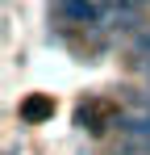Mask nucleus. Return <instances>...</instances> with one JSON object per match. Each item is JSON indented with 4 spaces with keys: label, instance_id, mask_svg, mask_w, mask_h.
<instances>
[{
    "label": "nucleus",
    "instance_id": "obj_1",
    "mask_svg": "<svg viewBox=\"0 0 150 155\" xmlns=\"http://www.w3.org/2000/svg\"><path fill=\"white\" fill-rule=\"evenodd\" d=\"M54 17H58L63 25L92 29V25H100V17H104V0H54Z\"/></svg>",
    "mask_w": 150,
    "mask_h": 155
},
{
    "label": "nucleus",
    "instance_id": "obj_2",
    "mask_svg": "<svg viewBox=\"0 0 150 155\" xmlns=\"http://www.w3.org/2000/svg\"><path fill=\"white\" fill-rule=\"evenodd\" d=\"M104 117H113V105H108V101H96L92 109H88V105L79 109V126H83V130H92V134H100V130H104V126H100Z\"/></svg>",
    "mask_w": 150,
    "mask_h": 155
},
{
    "label": "nucleus",
    "instance_id": "obj_3",
    "mask_svg": "<svg viewBox=\"0 0 150 155\" xmlns=\"http://www.w3.org/2000/svg\"><path fill=\"white\" fill-rule=\"evenodd\" d=\"M50 113H54V101L50 97H29L21 105V122H46Z\"/></svg>",
    "mask_w": 150,
    "mask_h": 155
},
{
    "label": "nucleus",
    "instance_id": "obj_4",
    "mask_svg": "<svg viewBox=\"0 0 150 155\" xmlns=\"http://www.w3.org/2000/svg\"><path fill=\"white\" fill-rule=\"evenodd\" d=\"M133 105H138L142 113H150V88H133Z\"/></svg>",
    "mask_w": 150,
    "mask_h": 155
},
{
    "label": "nucleus",
    "instance_id": "obj_5",
    "mask_svg": "<svg viewBox=\"0 0 150 155\" xmlns=\"http://www.w3.org/2000/svg\"><path fill=\"white\" fill-rule=\"evenodd\" d=\"M138 54H146V59H150V34L142 38V42H138Z\"/></svg>",
    "mask_w": 150,
    "mask_h": 155
},
{
    "label": "nucleus",
    "instance_id": "obj_6",
    "mask_svg": "<svg viewBox=\"0 0 150 155\" xmlns=\"http://www.w3.org/2000/svg\"><path fill=\"white\" fill-rule=\"evenodd\" d=\"M117 155H146V151H133V147H125V151H117Z\"/></svg>",
    "mask_w": 150,
    "mask_h": 155
}]
</instances>
